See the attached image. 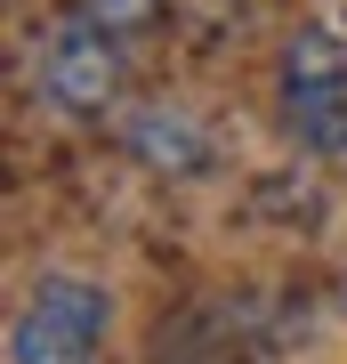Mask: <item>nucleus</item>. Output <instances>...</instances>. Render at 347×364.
<instances>
[{
	"label": "nucleus",
	"instance_id": "obj_1",
	"mask_svg": "<svg viewBox=\"0 0 347 364\" xmlns=\"http://www.w3.org/2000/svg\"><path fill=\"white\" fill-rule=\"evenodd\" d=\"M114 299L81 275H40L9 324V364H97Z\"/></svg>",
	"mask_w": 347,
	"mask_h": 364
},
{
	"label": "nucleus",
	"instance_id": "obj_3",
	"mask_svg": "<svg viewBox=\"0 0 347 364\" xmlns=\"http://www.w3.org/2000/svg\"><path fill=\"white\" fill-rule=\"evenodd\" d=\"M40 90L73 114H97V105L121 97V33H105L97 16H73V25L49 33L40 49Z\"/></svg>",
	"mask_w": 347,
	"mask_h": 364
},
{
	"label": "nucleus",
	"instance_id": "obj_5",
	"mask_svg": "<svg viewBox=\"0 0 347 364\" xmlns=\"http://www.w3.org/2000/svg\"><path fill=\"white\" fill-rule=\"evenodd\" d=\"M81 16H97L105 33H138L154 16V0H81Z\"/></svg>",
	"mask_w": 347,
	"mask_h": 364
},
{
	"label": "nucleus",
	"instance_id": "obj_4",
	"mask_svg": "<svg viewBox=\"0 0 347 364\" xmlns=\"http://www.w3.org/2000/svg\"><path fill=\"white\" fill-rule=\"evenodd\" d=\"M129 146H138L154 170H202V162H210L202 122H194V114H178V105H145V114L129 122Z\"/></svg>",
	"mask_w": 347,
	"mask_h": 364
},
{
	"label": "nucleus",
	"instance_id": "obj_2",
	"mask_svg": "<svg viewBox=\"0 0 347 364\" xmlns=\"http://www.w3.org/2000/svg\"><path fill=\"white\" fill-rule=\"evenodd\" d=\"M283 105H291V130L315 154H347V41L307 25L283 49Z\"/></svg>",
	"mask_w": 347,
	"mask_h": 364
}]
</instances>
